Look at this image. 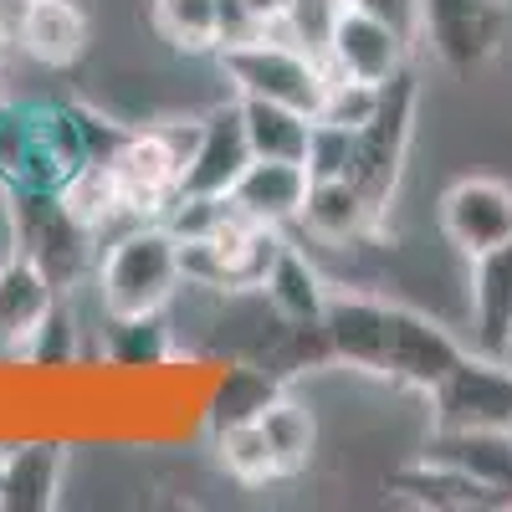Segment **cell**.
Wrapping results in <instances>:
<instances>
[{
  "mask_svg": "<svg viewBox=\"0 0 512 512\" xmlns=\"http://www.w3.org/2000/svg\"><path fill=\"white\" fill-rule=\"evenodd\" d=\"M185 287L180 236L164 221H128L113 231L93 262V308L103 323H144L164 318Z\"/></svg>",
  "mask_w": 512,
  "mask_h": 512,
  "instance_id": "1",
  "label": "cell"
},
{
  "mask_svg": "<svg viewBox=\"0 0 512 512\" xmlns=\"http://www.w3.org/2000/svg\"><path fill=\"white\" fill-rule=\"evenodd\" d=\"M216 62L236 98H267V103L318 113L323 88H328V67L318 52L292 47V41H272V36H251V41H236V47H221Z\"/></svg>",
  "mask_w": 512,
  "mask_h": 512,
  "instance_id": "2",
  "label": "cell"
},
{
  "mask_svg": "<svg viewBox=\"0 0 512 512\" xmlns=\"http://www.w3.org/2000/svg\"><path fill=\"white\" fill-rule=\"evenodd\" d=\"M415 108H420V88H415V72L405 67L390 88H384V108L374 113V123L354 134V180H359V190L379 205L384 221H390V200H395V190H400L405 159H410Z\"/></svg>",
  "mask_w": 512,
  "mask_h": 512,
  "instance_id": "3",
  "label": "cell"
},
{
  "mask_svg": "<svg viewBox=\"0 0 512 512\" xmlns=\"http://www.w3.org/2000/svg\"><path fill=\"white\" fill-rule=\"evenodd\" d=\"M318 328L328 364L384 379V369H390V297L379 287H333Z\"/></svg>",
  "mask_w": 512,
  "mask_h": 512,
  "instance_id": "4",
  "label": "cell"
},
{
  "mask_svg": "<svg viewBox=\"0 0 512 512\" xmlns=\"http://www.w3.org/2000/svg\"><path fill=\"white\" fill-rule=\"evenodd\" d=\"M425 400H431V431H466V425L512 431V364L466 344L456 369Z\"/></svg>",
  "mask_w": 512,
  "mask_h": 512,
  "instance_id": "5",
  "label": "cell"
},
{
  "mask_svg": "<svg viewBox=\"0 0 512 512\" xmlns=\"http://www.w3.org/2000/svg\"><path fill=\"white\" fill-rule=\"evenodd\" d=\"M415 62V47L390 31L379 16L359 11L354 0H338V11L328 21V36H323V67L333 77H359V82H395L405 67Z\"/></svg>",
  "mask_w": 512,
  "mask_h": 512,
  "instance_id": "6",
  "label": "cell"
},
{
  "mask_svg": "<svg viewBox=\"0 0 512 512\" xmlns=\"http://www.w3.org/2000/svg\"><path fill=\"white\" fill-rule=\"evenodd\" d=\"M461 354H466V344L441 318L390 297V369H384V384H395V390H410V395L425 400L456 369Z\"/></svg>",
  "mask_w": 512,
  "mask_h": 512,
  "instance_id": "7",
  "label": "cell"
},
{
  "mask_svg": "<svg viewBox=\"0 0 512 512\" xmlns=\"http://www.w3.org/2000/svg\"><path fill=\"white\" fill-rule=\"evenodd\" d=\"M11 47L36 72H72L93 52L88 0H21L11 21Z\"/></svg>",
  "mask_w": 512,
  "mask_h": 512,
  "instance_id": "8",
  "label": "cell"
},
{
  "mask_svg": "<svg viewBox=\"0 0 512 512\" xmlns=\"http://www.w3.org/2000/svg\"><path fill=\"white\" fill-rule=\"evenodd\" d=\"M436 226L446 246L461 256H482L502 241H512V185L492 175H461L436 200Z\"/></svg>",
  "mask_w": 512,
  "mask_h": 512,
  "instance_id": "9",
  "label": "cell"
},
{
  "mask_svg": "<svg viewBox=\"0 0 512 512\" xmlns=\"http://www.w3.org/2000/svg\"><path fill=\"white\" fill-rule=\"evenodd\" d=\"M67 436H6L0 441V507L11 512H47L67 492Z\"/></svg>",
  "mask_w": 512,
  "mask_h": 512,
  "instance_id": "10",
  "label": "cell"
},
{
  "mask_svg": "<svg viewBox=\"0 0 512 512\" xmlns=\"http://www.w3.org/2000/svg\"><path fill=\"white\" fill-rule=\"evenodd\" d=\"M313 190V169L303 159H267L251 154V164L231 185V205L256 226H277V231H297L303 205Z\"/></svg>",
  "mask_w": 512,
  "mask_h": 512,
  "instance_id": "11",
  "label": "cell"
},
{
  "mask_svg": "<svg viewBox=\"0 0 512 512\" xmlns=\"http://www.w3.org/2000/svg\"><path fill=\"white\" fill-rule=\"evenodd\" d=\"M425 41L451 72H477L502 41V0H425Z\"/></svg>",
  "mask_w": 512,
  "mask_h": 512,
  "instance_id": "12",
  "label": "cell"
},
{
  "mask_svg": "<svg viewBox=\"0 0 512 512\" xmlns=\"http://www.w3.org/2000/svg\"><path fill=\"white\" fill-rule=\"evenodd\" d=\"M466 308H472V349L512 364V241L466 256Z\"/></svg>",
  "mask_w": 512,
  "mask_h": 512,
  "instance_id": "13",
  "label": "cell"
},
{
  "mask_svg": "<svg viewBox=\"0 0 512 512\" xmlns=\"http://www.w3.org/2000/svg\"><path fill=\"white\" fill-rule=\"evenodd\" d=\"M251 164V144H246V123H241V103L236 93L210 103L200 113V144L190 154L185 169V195H231L236 175Z\"/></svg>",
  "mask_w": 512,
  "mask_h": 512,
  "instance_id": "14",
  "label": "cell"
},
{
  "mask_svg": "<svg viewBox=\"0 0 512 512\" xmlns=\"http://www.w3.org/2000/svg\"><path fill=\"white\" fill-rule=\"evenodd\" d=\"M384 231L379 205L359 190V180L333 175V180H313L303 221H297V236L308 246H354Z\"/></svg>",
  "mask_w": 512,
  "mask_h": 512,
  "instance_id": "15",
  "label": "cell"
},
{
  "mask_svg": "<svg viewBox=\"0 0 512 512\" xmlns=\"http://www.w3.org/2000/svg\"><path fill=\"white\" fill-rule=\"evenodd\" d=\"M62 303V287L41 272L31 256H11L0 267V359H21L26 344L36 338V328L52 318V308Z\"/></svg>",
  "mask_w": 512,
  "mask_h": 512,
  "instance_id": "16",
  "label": "cell"
},
{
  "mask_svg": "<svg viewBox=\"0 0 512 512\" xmlns=\"http://www.w3.org/2000/svg\"><path fill=\"white\" fill-rule=\"evenodd\" d=\"M425 456L456 466L461 477L492 492L497 507H512V431H487V425H466V431H431Z\"/></svg>",
  "mask_w": 512,
  "mask_h": 512,
  "instance_id": "17",
  "label": "cell"
},
{
  "mask_svg": "<svg viewBox=\"0 0 512 512\" xmlns=\"http://www.w3.org/2000/svg\"><path fill=\"white\" fill-rule=\"evenodd\" d=\"M256 425L267 431V446H272V461H277V477L292 482L303 477L308 466L318 461V446H323V425H318V410L282 384V390L256 410Z\"/></svg>",
  "mask_w": 512,
  "mask_h": 512,
  "instance_id": "18",
  "label": "cell"
},
{
  "mask_svg": "<svg viewBox=\"0 0 512 512\" xmlns=\"http://www.w3.org/2000/svg\"><path fill=\"white\" fill-rule=\"evenodd\" d=\"M262 292H267V303H272L292 328H318L333 282H328L323 262H318L303 241H287L282 256H277V267H272L267 282H262Z\"/></svg>",
  "mask_w": 512,
  "mask_h": 512,
  "instance_id": "19",
  "label": "cell"
},
{
  "mask_svg": "<svg viewBox=\"0 0 512 512\" xmlns=\"http://www.w3.org/2000/svg\"><path fill=\"white\" fill-rule=\"evenodd\" d=\"M57 200H62V210H67V221L77 226V231H88L98 246L113 236V231H123L128 221V205H123V190H118V180H113V169H108V159H88V164H77L72 175H67V185L57 190Z\"/></svg>",
  "mask_w": 512,
  "mask_h": 512,
  "instance_id": "20",
  "label": "cell"
},
{
  "mask_svg": "<svg viewBox=\"0 0 512 512\" xmlns=\"http://www.w3.org/2000/svg\"><path fill=\"white\" fill-rule=\"evenodd\" d=\"M390 492L400 502H415V507H431V512H472V507H497L487 487H477L472 477H461L456 466L436 461V456H415L410 466L390 477Z\"/></svg>",
  "mask_w": 512,
  "mask_h": 512,
  "instance_id": "21",
  "label": "cell"
},
{
  "mask_svg": "<svg viewBox=\"0 0 512 512\" xmlns=\"http://www.w3.org/2000/svg\"><path fill=\"white\" fill-rule=\"evenodd\" d=\"M149 31L169 57H216L221 52V0H149Z\"/></svg>",
  "mask_w": 512,
  "mask_h": 512,
  "instance_id": "22",
  "label": "cell"
},
{
  "mask_svg": "<svg viewBox=\"0 0 512 512\" xmlns=\"http://www.w3.org/2000/svg\"><path fill=\"white\" fill-rule=\"evenodd\" d=\"M236 103H241V123H246L251 154H267V159H303V164H308L313 113L287 108V103H267V98H236Z\"/></svg>",
  "mask_w": 512,
  "mask_h": 512,
  "instance_id": "23",
  "label": "cell"
},
{
  "mask_svg": "<svg viewBox=\"0 0 512 512\" xmlns=\"http://www.w3.org/2000/svg\"><path fill=\"white\" fill-rule=\"evenodd\" d=\"M210 451H216V466L236 487H272V482H282L277 461H272V446H267V431L256 425V415L210 425Z\"/></svg>",
  "mask_w": 512,
  "mask_h": 512,
  "instance_id": "24",
  "label": "cell"
},
{
  "mask_svg": "<svg viewBox=\"0 0 512 512\" xmlns=\"http://www.w3.org/2000/svg\"><path fill=\"white\" fill-rule=\"evenodd\" d=\"M384 88H390V82H384ZM384 88H379V82L333 77V72H328V88H323V103H318L313 123L344 128V134H359V128H369V123H374V113L384 108Z\"/></svg>",
  "mask_w": 512,
  "mask_h": 512,
  "instance_id": "25",
  "label": "cell"
},
{
  "mask_svg": "<svg viewBox=\"0 0 512 512\" xmlns=\"http://www.w3.org/2000/svg\"><path fill=\"white\" fill-rule=\"evenodd\" d=\"M308 169H313V180H333V175H349L354 180V134L328 128V123H313Z\"/></svg>",
  "mask_w": 512,
  "mask_h": 512,
  "instance_id": "26",
  "label": "cell"
},
{
  "mask_svg": "<svg viewBox=\"0 0 512 512\" xmlns=\"http://www.w3.org/2000/svg\"><path fill=\"white\" fill-rule=\"evenodd\" d=\"M359 11L379 16L390 31H400L410 47L420 52V41H425V0H354Z\"/></svg>",
  "mask_w": 512,
  "mask_h": 512,
  "instance_id": "27",
  "label": "cell"
},
{
  "mask_svg": "<svg viewBox=\"0 0 512 512\" xmlns=\"http://www.w3.org/2000/svg\"><path fill=\"white\" fill-rule=\"evenodd\" d=\"M16 6H21V0H16Z\"/></svg>",
  "mask_w": 512,
  "mask_h": 512,
  "instance_id": "28",
  "label": "cell"
},
{
  "mask_svg": "<svg viewBox=\"0 0 512 512\" xmlns=\"http://www.w3.org/2000/svg\"><path fill=\"white\" fill-rule=\"evenodd\" d=\"M502 6H507V0H502Z\"/></svg>",
  "mask_w": 512,
  "mask_h": 512,
  "instance_id": "29",
  "label": "cell"
}]
</instances>
